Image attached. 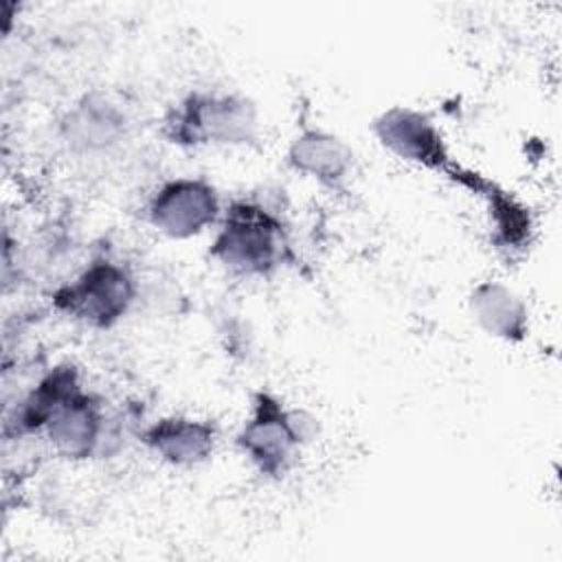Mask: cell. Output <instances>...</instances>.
I'll list each match as a JSON object with an SVG mask.
<instances>
[{
	"label": "cell",
	"instance_id": "obj_1",
	"mask_svg": "<svg viewBox=\"0 0 562 562\" xmlns=\"http://www.w3.org/2000/svg\"><path fill=\"white\" fill-rule=\"evenodd\" d=\"M290 252L283 220L259 202H233L222 215L211 244V257L235 274L263 277L277 270Z\"/></svg>",
	"mask_w": 562,
	"mask_h": 562
},
{
	"label": "cell",
	"instance_id": "obj_2",
	"mask_svg": "<svg viewBox=\"0 0 562 562\" xmlns=\"http://www.w3.org/2000/svg\"><path fill=\"white\" fill-rule=\"evenodd\" d=\"M165 127L176 145H244L257 138L259 121L246 97L191 92L169 114Z\"/></svg>",
	"mask_w": 562,
	"mask_h": 562
},
{
	"label": "cell",
	"instance_id": "obj_3",
	"mask_svg": "<svg viewBox=\"0 0 562 562\" xmlns=\"http://www.w3.org/2000/svg\"><path fill=\"white\" fill-rule=\"evenodd\" d=\"M312 426L301 411H290L274 395L259 393L237 435V446L261 474L283 476L301 446L310 441Z\"/></svg>",
	"mask_w": 562,
	"mask_h": 562
},
{
	"label": "cell",
	"instance_id": "obj_4",
	"mask_svg": "<svg viewBox=\"0 0 562 562\" xmlns=\"http://www.w3.org/2000/svg\"><path fill=\"white\" fill-rule=\"evenodd\" d=\"M136 294L130 270L112 259L92 261L75 281L53 294L59 312L90 327H110L125 316Z\"/></svg>",
	"mask_w": 562,
	"mask_h": 562
},
{
	"label": "cell",
	"instance_id": "obj_5",
	"mask_svg": "<svg viewBox=\"0 0 562 562\" xmlns=\"http://www.w3.org/2000/svg\"><path fill=\"white\" fill-rule=\"evenodd\" d=\"M145 217L160 235L189 239L220 220V198L204 178H173L149 198Z\"/></svg>",
	"mask_w": 562,
	"mask_h": 562
},
{
	"label": "cell",
	"instance_id": "obj_6",
	"mask_svg": "<svg viewBox=\"0 0 562 562\" xmlns=\"http://www.w3.org/2000/svg\"><path fill=\"white\" fill-rule=\"evenodd\" d=\"M373 132L382 147L400 160L443 173L452 165L439 127L424 112L395 105L375 119Z\"/></svg>",
	"mask_w": 562,
	"mask_h": 562
},
{
	"label": "cell",
	"instance_id": "obj_7",
	"mask_svg": "<svg viewBox=\"0 0 562 562\" xmlns=\"http://www.w3.org/2000/svg\"><path fill=\"white\" fill-rule=\"evenodd\" d=\"M127 134V114L105 94H86L61 119V138L77 154H105Z\"/></svg>",
	"mask_w": 562,
	"mask_h": 562
},
{
	"label": "cell",
	"instance_id": "obj_8",
	"mask_svg": "<svg viewBox=\"0 0 562 562\" xmlns=\"http://www.w3.org/2000/svg\"><path fill=\"white\" fill-rule=\"evenodd\" d=\"M53 448L66 459H88L97 452L105 432L103 406L90 393L77 389L50 415L44 426Z\"/></svg>",
	"mask_w": 562,
	"mask_h": 562
},
{
	"label": "cell",
	"instance_id": "obj_9",
	"mask_svg": "<svg viewBox=\"0 0 562 562\" xmlns=\"http://www.w3.org/2000/svg\"><path fill=\"white\" fill-rule=\"evenodd\" d=\"M143 443L171 465H195L215 448L217 430L211 422L191 417H165L140 432Z\"/></svg>",
	"mask_w": 562,
	"mask_h": 562
},
{
	"label": "cell",
	"instance_id": "obj_10",
	"mask_svg": "<svg viewBox=\"0 0 562 562\" xmlns=\"http://www.w3.org/2000/svg\"><path fill=\"white\" fill-rule=\"evenodd\" d=\"M288 162L299 173L334 189L347 180L353 165V151L336 134L310 127L292 140Z\"/></svg>",
	"mask_w": 562,
	"mask_h": 562
},
{
	"label": "cell",
	"instance_id": "obj_11",
	"mask_svg": "<svg viewBox=\"0 0 562 562\" xmlns=\"http://www.w3.org/2000/svg\"><path fill=\"white\" fill-rule=\"evenodd\" d=\"M470 312L490 336L518 342L527 334V305L501 281H483L470 294Z\"/></svg>",
	"mask_w": 562,
	"mask_h": 562
}]
</instances>
